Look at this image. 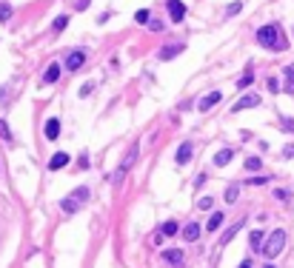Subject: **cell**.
<instances>
[{"instance_id":"cell-27","label":"cell","mask_w":294,"mask_h":268,"mask_svg":"<svg viewBox=\"0 0 294 268\" xmlns=\"http://www.w3.org/2000/svg\"><path fill=\"white\" fill-rule=\"evenodd\" d=\"M66 23H69V17H66V15H60L57 20H54V26H51V29H54V32H63V29H66Z\"/></svg>"},{"instance_id":"cell-4","label":"cell","mask_w":294,"mask_h":268,"mask_svg":"<svg viewBox=\"0 0 294 268\" xmlns=\"http://www.w3.org/2000/svg\"><path fill=\"white\" fill-rule=\"evenodd\" d=\"M251 106H260V97H257V94H245V97H240V100L231 106V114H234V112H243V109H251Z\"/></svg>"},{"instance_id":"cell-35","label":"cell","mask_w":294,"mask_h":268,"mask_svg":"<svg viewBox=\"0 0 294 268\" xmlns=\"http://www.w3.org/2000/svg\"><path fill=\"white\" fill-rule=\"evenodd\" d=\"M266 183V177H254V180H248V185H263Z\"/></svg>"},{"instance_id":"cell-20","label":"cell","mask_w":294,"mask_h":268,"mask_svg":"<svg viewBox=\"0 0 294 268\" xmlns=\"http://www.w3.org/2000/svg\"><path fill=\"white\" fill-rule=\"evenodd\" d=\"M286 91H289V94H294V66L286 68Z\"/></svg>"},{"instance_id":"cell-9","label":"cell","mask_w":294,"mask_h":268,"mask_svg":"<svg viewBox=\"0 0 294 268\" xmlns=\"http://www.w3.org/2000/svg\"><path fill=\"white\" fill-rule=\"evenodd\" d=\"M231 157H234V149H220L214 154V166H229Z\"/></svg>"},{"instance_id":"cell-19","label":"cell","mask_w":294,"mask_h":268,"mask_svg":"<svg viewBox=\"0 0 294 268\" xmlns=\"http://www.w3.org/2000/svg\"><path fill=\"white\" fill-rule=\"evenodd\" d=\"M220 223H223V214H220V211H214L212 217H209V223H206V228H209V231H217V228H220Z\"/></svg>"},{"instance_id":"cell-7","label":"cell","mask_w":294,"mask_h":268,"mask_svg":"<svg viewBox=\"0 0 294 268\" xmlns=\"http://www.w3.org/2000/svg\"><path fill=\"white\" fill-rule=\"evenodd\" d=\"M43 132H46V140H57V137H60V120L49 117L46 120V126H43Z\"/></svg>"},{"instance_id":"cell-5","label":"cell","mask_w":294,"mask_h":268,"mask_svg":"<svg viewBox=\"0 0 294 268\" xmlns=\"http://www.w3.org/2000/svg\"><path fill=\"white\" fill-rule=\"evenodd\" d=\"M134 160H137V146H131V149H129V154H126V160H123V166L117 168L115 180H120V177H123V174H126V171H129L131 166H134Z\"/></svg>"},{"instance_id":"cell-28","label":"cell","mask_w":294,"mask_h":268,"mask_svg":"<svg viewBox=\"0 0 294 268\" xmlns=\"http://www.w3.org/2000/svg\"><path fill=\"white\" fill-rule=\"evenodd\" d=\"M237 194H240L237 185H229V188H226V202H234V200H237Z\"/></svg>"},{"instance_id":"cell-36","label":"cell","mask_w":294,"mask_h":268,"mask_svg":"<svg viewBox=\"0 0 294 268\" xmlns=\"http://www.w3.org/2000/svg\"><path fill=\"white\" fill-rule=\"evenodd\" d=\"M286 157H294V146H286V151H283Z\"/></svg>"},{"instance_id":"cell-22","label":"cell","mask_w":294,"mask_h":268,"mask_svg":"<svg viewBox=\"0 0 294 268\" xmlns=\"http://www.w3.org/2000/svg\"><path fill=\"white\" fill-rule=\"evenodd\" d=\"M134 20H137V23H148V20H151V12H148V9H137V12H134Z\"/></svg>"},{"instance_id":"cell-10","label":"cell","mask_w":294,"mask_h":268,"mask_svg":"<svg viewBox=\"0 0 294 268\" xmlns=\"http://www.w3.org/2000/svg\"><path fill=\"white\" fill-rule=\"evenodd\" d=\"M180 51H183V46H180V43H172V46H163L157 57H160V60H172V57H177Z\"/></svg>"},{"instance_id":"cell-13","label":"cell","mask_w":294,"mask_h":268,"mask_svg":"<svg viewBox=\"0 0 294 268\" xmlns=\"http://www.w3.org/2000/svg\"><path fill=\"white\" fill-rule=\"evenodd\" d=\"M243 225H245V220H237V223H234V225H231L229 231H226V234L220 237V246H229V243H231V237L237 234V231H240V228H243Z\"/></svg>"},{"instance_id":"cell-16","label":"cell","mask_w":294,"mask_h":268,"mask_svg":"<svg viewBox=\"0 0 294 268\" xmlns=\"http://www.w3.org/2000/svg\"><path fill=\"white\" fill-rule=\"evenodd\" d=\"M60 208H63L66 214H74V211L80 208V200H77V197H66V200L60 202Z\"/></svg>"},{"instance_id":"cell-8","label":"cell","mask_w":294,"mask_h":268,"mask_svg":"<svg viewBox=\"0 0 294 268\" xmlns=\"http://www.w3.org/2000/svg\"><path fill=\"white\" fill-rule=\"evenodd\" d=\"M220 100H223V94H220V91H212V94H206V97L200 100V112H209V109H212V106H217Z\"/></svg>"},{"instance_id":"cell-24","label":"cell","mask_w":294,"mask_h":268,"mask_svg":"<svg viewBox=\"0 0 294 268\" xmlns=\"http://www.w3.org/2000/svg\"><path fill=\"white\" fill-rule=\"evenodd\" d=\"M197 208H203V211L214 208V197H200V200H197Z\"/></svg>"},{"instance_id":"cell-38","label":"cell","mask_w":294,"mask_h":268,"mask_svg":"<svg viewBox=\"0 0 294 268\" xmlns=\"http://www.w3.org/2000/svg\"><path fill=\"white\" fill-rule=\"evenodd\" d=\"M266 268H274V266H266Z\"/></svg>"},{"instance_id":"cell-33","label":"cell","mask_w":294,"mask_h":268,"mask_svg":"<svg viewBox=\"0 0 294 268\" xmlns=\"http://www.w3.org/2000/svg\"><path fill=\"white\" fill-rule=\"evenodd\" d=\"M92 89H95V83H86L80 89V97H89V91H92Z\"/></svg>"},{"instance_id":"cell-14","label":"cell","mask_w":294,"mask_h":268,"mask_svg":"<svg viewBox=\"0 0 294 268\" xmlns=\"http://www.w3.org/2000/svg\"><path fill=\"white\" fill-rule=\"evenodd\" d=\"M57 80H60V66L51 63V66L46 68V74H43V83H57Z\"/></svg>"},{"instance_id":"cell-17","label":"cell","mask_w":294,"mask_h":268,"mask_svg":"<svg viewBox=\"0 0 294 268\" xmlns=\"http://www.w3.org/2000/svg\"><path fill=\"white\" fill-rule=\"evenodd\" d=\"M183 237H186L189 243H195L197 237H200V225H197V223H189V225L183 228Z\"/></svg>"},{"instance_id":"cell-31","label":"cell","mask_w":294,"mask_h":268,"mask_svg":"<svg viewBox=\"0 0 294 268\" xmlns=\"http://www.w3.org/2000/svg\"><path fill=\"white\" fill-rule=\"evenodd\" d=\"M280 126H283L286 132H294V123H292V120H289V117H283V120H280Z\"/></svg>"},{"instance_id":"cell-15","label":"cell","mask_w":294,"mask_h":268,"mask_svg":"<svg viewBox=\"0 0 294 268\" xmlns=\"http://www.w3.org/2000/svg\"><path fill=\"white\" fill-rule=\"evenodd\" d=\"M189 157H192V143H183V146L177 149V166H186Z\"/></svg>"},{"instance_id":"cell-37","label":"cell","mask_w":294,"mask_h":268,"mask_svg":"<svg viewBox=\"0 0 294 268\" xmlns=\"http://www.w3.org/2000/svg\"><path fill=\"white\" fill-rule=\"evenodd\" d=\"M240 268H251V260H245V263H240Z\"/></svg>"},{"instance_id":"cell-21","label":"cell","mask_w":294,"mask_h":268,"mask_svg":"<svg viewBox=\"0 0 294 268\" xmlns=\"http://www.w3.org/2000/svg\"><path fill=\"white\" fill-rule=\"evenodd\" d=\"M248 246H251V248H260V246H263V231H251V237H248Z\"/></svg>"},{"instance_id":"cell-26","label":"cell","mask_w":294,"mask_h":268,"mask_svg":"<svg viewBox=\"0 0 294 268\" xmlns=\"http://www.w3.org/2000/svg\"><path fill=\"white\" fill-rule=\"evenodd\" d=\"M260 166H263L260 157H248V160H245V168H248V171H257Z\"/></svg>"},{"instance_id":"cell-32","label":"cell","mask_w":294,"mask_h":268,"mask_svg":"<svg viewBox=\"0 0 294 268\" xmlns=\"http://www.w3.org/2000/svg\"><path fill=\"white\" fill-rule=\"evenodd\" d=\"M166 23L163 20H151V26H148V29H151V32H160V29H163Z\"/></svg>"},{"instance_id":"cell-23","label":"cell","mask_w":294,"mask_h":268,"mask_svg":"<svg viewBox=\"0 0 294 268\" xmlns=\"http://www.w3.org/2000/svg\"><path fill=\"white\" fill-rule=\"evenodd\" d=\"M0 137H3L6 143H12V129L6 126V120H3V117H0Z\"/></svg>"},{"instance_id":"cell-34","label":"cell","mask_w":294,"mask_h":268,"mask_svg":"<svg viewBox=\"0 0 294 268\" xmlns=\"http://www.w3.org/2000/svg\"><path fill=\"white\" fill-rule=\"evenodd\" d=\"M240 9H243V6H240V3H231L229 9H226V12H229V15H237V12H240Z\"/></svg>"},{"instance_id":"cell-12","label":"cell","mask_w":294,"mask_h":268,"mask_svg":"<svg viewBox=\"0 0 294 268\" xmlns=\"http://www.w3.org/2000/svg\"><path fill=\"white\" fill-rule=\"evenodd\" d=\"M163 260L172 263V266H183V251L180 248H169V251H163Z\"/></svg>"},{"instance_id":"cell-1","label":"cell","mask_w":294,"mask_h":268,"mask_svg":"<svg viewBox=\"0 0 294 268\" xmlns=\"http://www.w3.org/2000/svg\"><path fill=\"white\" fill-rule=\"evenodd\" d=\"M257 43L266 46V49H271V51H283V49H286V37H283V32H280L277 23H269V26L257 29Z\"/></svg>"},{"instance_id":"cell-25","label":"cell","mask_w":294,"mask_h":268,"mask_svg":"<svg viewBox=\"0 0 294 268\" xmlns=\"http://www.w3.org/2000/svg\"><path fill=\"white\" fill-rule=\"evenodd\" d=\"M251 80H254V71H251V68H248V71H245L243 77H240V80H237V86H240V89H245V86L251 83Z\"/></svg>"},{"instance_id":"cell-2","label":"cell","mask_w":294,"mask_h":268,"mask_svg":"<svg viewBox=\"0 0 294 268\" xmlns=\"http://www.w3.org/2000/svg\"><path fill=\"white\" fill-rule=\"evenodd\" d=\"M283 248H286V231H280V228H277V231H271V234H269L266 246H263V254H266L269 260H274Z\"/></svg>"},{"instance_id":"cell-6","label":"cell","mask_w":294,"mask_h":268,"mask_svg":"<svg viewBox=\"0 0 294 268\" xmlns=\"http://www.w3.org/2000/svg\"><path fill=\"white\" fill-rule=\"evenodd\" d=\"M83 63H86V51H72V54L66 57V68H69V71H77Z\"/></svg>"},{"instance_id":"cell-11","label":"cell","mask_w":294,"mask_h":268,"mask_svg":"<svg viewBox=\"0 0 294 268\" xmlns=\"http://www.w3.org/2000/svg\"><path fill=\"white\" fill-rule=\"evenodd\" d=\"M66 163H69V154H63V151H57V154H54V157L49 160V171H60V168L66 166Z\"/></svg>"},{"instance_id":"cell-3","label":"cell","mask_w":294,"mask_h":268,"mask_svg":"<svg viewBox=\"0 0 294 268\" xmlns=\"http://www.w3.org/2000/svg\"><path fill=\"white\" fill-rule=\"evenodd\" d=\"M166 6H169V15H172L174 23H180L186 17V3L183 0H166Z\"/></svg>"},{"instance_id":"cell-30","label":"cell","mask_w":294,"mask_h":268,"mask_svg":"<svg viewBox=\"0 0 294 268\" xmlns=\"http://www.w3.org/2000/svg\"><path fill=\"white\" fill-rule=\"evenodd\" d=\"M72 197H77L80 202H86V200H89V188H77V191H74Z\"/></svg>"},{"instance_id":"cell-18","label":"cell","mask_w":294,"mask_h":268,"mask_svg":"<svg viewBox=\"0 0 294 268\" xmlns=\"http://www.w3.org/2000/svg\"><path fill=\"white\" fill-rule=\"evenodd\" d=\"M172 234H177V223L174 220H169V223L160 225V237H172Z\"/></svg>"},{"instance_id":"cell-29","label":"cell","mask_w":294,"mask_h":268,"mask_svg":"<svg viewBox=\"0 0 294 268\" xmlns=\"http://www.w3.org/2000/svg\"><path fill=\"white\" fill-rule=\"evenodd\" d=\"M12 17V6L9 3H0V20H9Z\"/></svg>"}]
</instances>
